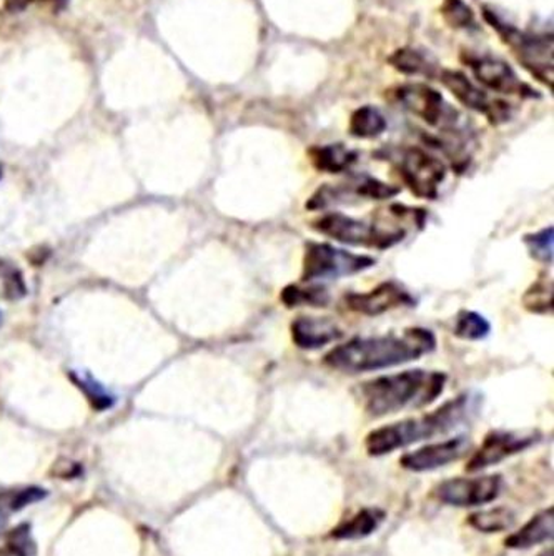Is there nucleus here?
<instances>
[{
	"label": "nucleus",
	"mask_w": 554,
	"mask_h": 556,
	"mask_svg": "<svg viewBox=\"0 0 554 556\" xmlns=\"http://www.w3.org/2000/svg\"><path fill=\"white\" fill-rule=\"evenodd\" d=\"M487 18L493 25V29L503 36V40L519 55V61L530 68L531 74L546 86L553 87V43L546 40L528 37L509 25L501 24L493 14L487 12Z\"/></svg>",
	"instance_id": "7"
},
{
	"label": "nucleus",
	"mask_w": 554,
	"mask_h": 556,
	"mask_svg": "<svg viewBox=\"0 0 554 556\" xmlns=\"http://www.w3.org/2000/svg\"><path fill=\"white\" fill-rule=\"evenodd\" d=\"M42 490L37 489L11 493V495H8V498H5L4 507L11 508V510H21V508H24L25 505H29V503L37 502V500L42 498Z\"/></svg>",
	"instance_id": "32"
},
{
	"label": "nucleus",
	"mask_w": 554,
	"mask_h": 556,
	"mask_svg": "<svg viewBox=\"0 0 554 556\" xmlns=\"http://www.w3.org/2000/svg\"><path fill=\"white\" fill-rule=\"evenodd\" d=\"M75 383H77L78 389L84 390L87 399L92 403L93 408H97V410H105V408L111 407V396L103 392L99 386H96V383L84 382V380H75Z\"/></svg>",
	"instance_id": "31"
},
{
	"label": "nucleus",
	"mask_w": 554,
	"mask_h": 556,
	"mask_svg": "<svg viewBox=\"0 0 554 556\" xmlns=\"http://www.w3.org/2000/svg\"><path fill=\"white\" fill-rule=\"evenodd\" d=\"M387 130V121L378 109L366 108L353 112L350 118V134L358 139H375Z\"/></svg>",
	"instance_id": "20"
},
{
	"label": "nucleus",
	"mask_w": 554,
	"mask_h": 556,
	"mask_svg": "<svg viewBox=\"0 0 554 556\" xmlns=\"http://www.w3.org/2000/svg\"><path fill=\"white\" fill-rule=\"evenodd\" d=\"M525 245L530 252L531 257L540 264L551 265L553 264V250H554V229L547 227V229L541 230V232L531 233V236H525Z\"/></svg>",
	"instance_id": "25"
},
{
	"label": "nucleus",
	"mask_w": 554,
	"mask_h": 556,
	"mask_svg": "<svg viewBox=\"0 0 554 556\" xmlns=\"http://www.w3.org/2000/svg\"><path fill=\"white\" fill-rule=\"evenodd\" d=\"M399 172L403 184L418 199L435 200L446 179V165L428 154L421 147H408L399 157Z\"/></svg>",
	"instance_id": "6"
},
{
	"label": "nucleus",
	"mask_w": 554,
	"mask_h": 556,
	"mask_svg": "<svg viewBox=\"0 0 554 556\" xmlns=\"http://www.w3.org/2000/svg\"><path fill=\"white\" fill-rule=\"evenodd\" d=\"M0 172H2V168H0Z\"/></svg>",
	"instance_id": "33"
},
{
	"label": "nucleus",
	"mask_w": 554,
	"mask_h": 556,
	"mask_svg": "<svg viewBox=\"0 0 554 556\" xmlns=\"http://www.w3.org/2000/svg\"><path fill=\"white\" fill-rule=\"evenodd\" d=\"M537 442L534 435L518 432H491L484 439L483 445L473 455L466 465V471H480L491 465L500 464L505 458L513 457Z\"/></svg>",
	"instance_id": "13"
},
{
	"label": "nucleus",
	"mask_w": 554,
	"mask_h": 556,
	"mask_svg": "<svg viewBox=\"0 0 554 556\" xmlns=\"http://www.w3.org/2000/svg\"><path fill=\"white\" fill-rule=\"evenodd\" d=\"M390 64L396 71L408 75L431 74L430 62L424 54H419L418 50L400 49L390 58Z\"/></svg>",
	"instance_id": "24"
},
{
	"label": "nucleus",
	"mask_w": 554,
	"mask_h": 556,
	"mask_svg": "<svg viewBox=\"0 0 554 556\" xmlns=\"http://www.w3.org/2000/svg\"><path fill=\"white\" fill-rule=\"evenodd\" d=\"M341 337L343 332L330 318L299 317L292 324V339L299 349L318 350Z\"/></svg>",
	"instance_id": "16"
},
{
	"label": "nucleus",
	"mask_w": 554,
	"mask_h": 556,
	"mask_svg": "<svg viewBox=\"0 0 554 556\" xmlns=\"http://www.w3.org/2000/svg\"><path fill=\"white\" fill-rule=\"evenodd\" d=\"M437 339L427 328H408L403 333L356 337L335 346L325 355V364L343 374L385 370L418 361L433 352Z\"/></svg>",
	"instance_id": "1"
},
{
	"label": "nucleus",
	"mask_w": 554,
	"mask_h": 556,
	"mask_svg": "<svg viewBox=\"0 0 554 556\" xmlns=\"http://www.w3.org/2000/svg\"><path fill=\"white\" fill-rule=\"evenodd\" d=\"M441 83L456 99L471 111L487 115L493 125L509 121V108L503 100H491L483 90L478 89L465 74L458 71L441 72Z\"/></svg>",
	"instance_id": "11"
},
{
	"label": "nucleus",
	"mask_w": 554,
	"mask_h": 556,
	"mask_svg": "<svg viewBox=\"0 0 554 556\" xmlns=\"http://www.w3.org/2000/svg\"><path fill=\"white\" fill-rule=\"evenodd\" d=\"M377 264L368 255L352 254L349 250L337 249L330 243L309 242L303 258V282L313 280H331L349 277L368 270Z\"/></svg>",
	"instance_id": "5"
},
{
	"label": "nucleus",
	"mask_w": 554,
	"mask_h": 556,
	"mask_svg": "<svg viewBox=\"0 0 554 556\" xmlns=\"http://www.w3.org/2000/svg\"><path fill=\"white\" fill-rule=\"evenodd\" d=\"M446 375L441 371L406 370L362 383L358 389L369 417L399 414L406 408L427 407L443 393Z\"/></svg>",
	"instance_id": "3"
},
{
	"label": "nucleus",
	"mask_w": 554,
	"mask_h": 556,
	"mask_svg": "<svg viewBox=\"0 0 554 556\" xmlns=\"http://www.w3.org/2000/svg\"><path fill=\"white\" fill-rule=\"evenodd\" d=\"M385 514L378 508H365L353 515L350 520L343 521L340 527L335 528L331 536L337 540H362L372 533L377 532L378 527L383 523Z\"/></svg>",
	"instance_id": "19"
},
{
	"label": "nucleus",
	"mask_w": 554,
	"mask_h": 556,
	"mask_svg": "<svg viewBox=\"0 0 554 556\" xmlns=\"http://www.w3.org/2000/svg\"><path fill=\"white\" fill-rule=\"evenodd\" d=\"M554 535V510L541 511L537 517L531 518L519 532L513 533L506 539V546L515 549H528L531 546L547 542Z\"/></svg>",
	"instance_id": "17"
},
{
	"label": "nucleus",
	"mask_w": 554,
	"mask_h": 556,
	"mask_svg": "<svg viewBox=\"0 0 554 556\" xmlns=\"http://www.w3.org/2000/svg\"><path fill=\"white\" fill-rule=\"evenodd\" d=\"M399 187L388 186L374 177H355L350 182L325 186L306 202L310 211H322L330 205L349 204L353 200H385L399 195Z\"/></svg>",
	"instance_id": "8"
},
{
	"label": "nucleus",
	"mask_w": 554,
	"mask_h": 556,
	"mask_svg": "<svg viewBox=\"0 0 554 556\" xmlns=\"http://www.w3.org/2000/svg\"><path fill=\"white\" fill-rule=\"evenodd\" d=\"M343 302L349 311L366 315V317H375V315H381L385 312L394 311V308L415 305L412 293L402 283L393 282V280L381 283L368 293H347Z\"/></svg>",
	"instance_id": "12"
},
{
	"label": "nucleus",
	"mask_w": 554,
	"mask_h": 556,
	"mask_svg": "<svg viewBox=\"0 0 554 556\" xmlns=\"http://www.w3.org/2000/svg\"><path fill=\"white\" fill-rule=\"evenodd\" d=\"M469 525L484 533H500L515 525V515L508 508L498 507L478 511L469 517Z\"/></svg>",
	"instance_id": "22"
},
{
	"label": "nucleus",
	"mask_w": 554,
	"mask_h": 556,
	"mask_svg": "<svg viewBox=\"0 0 554 556\" xmlns=\"http://www.w3.org/2000/svg\"><path fill=\"white\" fill-rule=\"evenodd\" d=\"M280 300L288 308L305 307V305L306 307H327L330 293L324 287L302 289L299 286H288L281 292Z\"/></svg>",
	"instance_id": "21"
},
{
	"label": "nucleus",
	"mask_w": 554,
	"mask_h": 556,
	"mask_svg": "<svg viewBox=\"0 0 554 556\" xmlns=\"http://www.w3.org/2000/svg\"><path fill=\"white\" fill-rule=\"evenodd\" d=\"M24 277L21 270L11 264H0V299L18 300L25 296Z\"/></svg>",
	"instance_id": "27"
},
{
	"label": "nucleus",
	"mask_w": 554,
	"mask_h": 556,
	"mask_svg": "<svg viewBox=\"0 0 554 556\" xmlns=\"http://www.w3.org/2000/svg\"><path fill=\"white\" fill-rule=\"evenodd\" d=\"M473 74L478 83L483 84L493 92L500 93H525V90L531 92L521 80L516 77L513 68L503 61L491 58H477L469 61Z\"/></svg>",
	"instance_id": "15"
},
{
	"label": "nucleus",
	"mask_w": 554,
	"mask_h": 556,
	"mask_svg": "<svg viewBox=\"0 0 554 556\" xmlns=\"http://www.w3.org/2000/svg\"><path fill=\"white\" fill-rule=\"evenodd\" d=\"M441 15L453 29H465L473 24V11L463 0H443Z\"/></svg>",
	"instance_id": "29"
},
{
	"label": "nucleus",
	"mask_w": 554,
	"mask_h": 556,
	"mask_svg": "<svg viewBox=\"0 0 554 556\" xmlns=\"http://www.w3.org/2000/svg\"><path fill=\"white\" fill-rule=\"evenodd\" d=\"M522 303L533 314H547L553 311V283L551 280H538L522 296Z\"/></svg>",
	"instance_id": "26"
},
{
	"label": "nucleus",
	"mask_w": 554,
	"mask_h": 556,
	"mask_svg": "<svg viewBox=\"0 0 554 556\" xmlns=\"http://www.w3.org/2000/svg\"><path fill=\"white\" fill-rule=\"evenodd\" d=\"M396 100L406 111L431 127H448L456 122V112L444 102L443 96L425 84H405L399 87Z\"/></svg>",
	"instance_id": "9"
},
{
	"label": "nucleus",
	"mask_w": 554,
	"mask_h": 556,
	"mask_svg": "<svg viewBox=\"0 0 554 556\" xmlns=\"http://www.w3.org/2000/svg\"><path fill=\"white\" fill-rule=\"evenodd\" d=\"M491 325L477 312L463 311L456 318L455 336L463 340H481L490 333Z\"/></svg>",
	"instance_id": "23"
},
{
	"label": "nucleus",
	"mask_w": 554,
	"mask_h": 556,
	"mask_svg": "<svg viewBox=\"0 0 554 556\" xmlns=\"http://www.w3.org/2000/svg\"><path fill=\"white\" fill-rule=\"evenodd\" d=\"M503 489L500 475L487 477L452 478L441 483L438 496L453 507H480L494 502Z\"/></svg>",
	"instance_id": "10"
},
{
	"label": "nucleus",
	"mask_w": 554,
	"mask_h": 556,
	"mask_svg": "<svg viewBox=\"0 0 554 556\" xmlns=\"http://www.w3.org/2000/svg\"><path fill=\"white\" fill-rule=\"evenodd\" d=\"M0 556H36V546L30 539L29 528L18 527L8 536V543L0 548Z\"/></svg>",
	"instance_id": "28"
},
{
	"label": "nucleus",
	"mask_w": 554,
	"mask_h": 556,
	"mask_svg": "<svg viewBox=\"0 0 554 556\" xmlns=\"http://www.w3.org/2000/svg\"><path fill=\"white\" fill-rule=\"evenodd\" d=\"M309 155L313 167L316 170L325 172V174H341V172L350 170L358 159L356 152L343 143L313 147L309 150Z\"/></svg>",
	"instance_id": "18"
},
{
	"label": "nucleus",
	"mask_w": 554,
	"mask_h": 556,
	"mask_svg": "<svg viewBox=\"0 0 554 556\" xmlns=\"http://www.w3.org/2000/svg\"><path fill=\"white\" fill-rule=\"evenodd\" d=\"M469 450V442L465 437H456V439L444 440L440 443H431L424 448L415 450V452L406 453L405 457L400 460L403 468L412 471H430L452 462L459 460L465 457Z\"/></svg>",
	"instance_id": "14"
},
{
	"label": "nucleus",
	"mask_w": 554,
	"mask_h": 556,
	"mask_svg": "<svg viewBox=\"0 0 554 556\" xmlns=\"http://www.w3.org/2000/svg\"><path fill=\"white\" fill-rule=\"evenodd\" d=\"M71 0H4L5 11L11 14H21L25 9H29L30 5H49L54 9L55 12L64 11L67 8Z\"/></svg>",
	"instance_id": "30"
},
{
	"label": "nucleus",
	"mask_w": 554,
	"mask_h": 556,
	"mask_svg": "<svg viewBox=\"0 0 554 556\" xmlns=\"http://www.w3.org/2000/svg\"><path fill=\"white\" fill-rule=\"evenodd\" d=\"M387 217L378 212L369 218H353L340 212H331L312 222V229L345 245L385 250L403 242L408 236V224L424 227L427 212L405 205H391Z\"/></svg>",
	"instance_id": "2"
},
{
	"label": "nucleus",
	"mask_w": 554,
	"mask_h": 556,
	"mask_svg": "<svg viewBox=\"0 0 554 556\" xmlns=\"http://www.w3.org/2000/svg\"><path fill=\"white\" fill-rule=\"evenodd\" d=\"M471 400L468 395L458 396L441 405L424 417L408 418L396 424L385 425L366 435L365 448L372 457H381L394 450L405 448L421 440L452 432L468 417Z\"/></svg>",
	"instance_id": "4"
}]
</instances>
